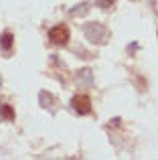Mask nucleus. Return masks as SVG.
I'll use <instances>...</instances> for the list:
<instances>
[{
    "instance_id": "f257e3e1",
    "label": "nucleus",
    "mask_w": 158,
    "mask_h": 160,
    "mask_svg": "<svg viewBox=\"0 0 158 160\" xmlns=\"http://www.w3.org/2000/svg\"><path fill=\"white\" fill-rule=\"evenodd\" d=\"M85 37L87 41H91V43H106L107 39V28L103 27L101 22H89L85 27Z\"/></svg>"
},
{
    "instance_id": "f03ea898",
    "label": "nucleus",
    "mask_w": 158,
    "mask_h": 160,
    "mask_svg": "<svg viewBox=\"0 0 158 160\" xmlns=\"http://www.w3.org/2000/svg\"><path fill=\"white\" fill-rule=\"evenodd\" d=\"M49 41H51L53 45H67L69 41V28L63 27V24H57V27H53L51 31H49Z\"/></svg>"
},
{
    "instance_id": "7ed1b4c3",
    "label": "nucleus",
    "mask_w": 158,
    "mask_h": 160,
    "mask_svg": "<svg viewBox=\"0 0 158 160\" xmlns=\"http://www.w3.org/2000/svg\"><path fill=\"white\" fill-rule=\"evenodd\" d=\"M71 108L79 116H85V113L91 112V99L87 98V95H75V98L71 99Z\"/></svg>"
},
{
    "instance_id": "20e7f679",
    "label": "nucleus",
    "mask_w": 158,
    "mask_h": 160,
    "mask_svg": "<svg viewBox=\"0 0 158 160\" xmlns=\"http://www.w3.org/2000/svg\"><path fill=\"white\" fill-rule=\"evenodd\" d=\"M12 43H14V37L10 35V32H4L2 37H0V47H2V51L4 53H10V49H12Z\"/></svg>"
},
{
    "instance_id": "39448f33",
    "label": "nucleus",
    "mask_w": 158,
    "mask_h": 160,
    "mask_svg": "<svg viewBox=\"0 0 158 160\" xmlns=\"http://www.w3.org/2000/svg\"><path fill=\"white\" fill-rule=\"evenodd\" d=\"M77 81H79V85H85V87H89V85H91V71H89V69H83V71H79V75H77Z\"/></svg>"
},
{
    "instance_id": "423d86ee",
    "label": "nucleus",
    "mask_w": 158,
    "mask_h": 160,
    "mask_svg": "<svg viewBox=\"0 0 158 160\" xmlns=\"http://www.w3.org/2000/svg\"><path fill=\"white\" fill-rule=\"evenodd\" d=\"M0 118H2V120H14V112H12V108L6 106V103H2V106H0Z\"/></svg>"
},
{
    "instance_id": "0eeeda50",
    "label": "nucleus",
    "mask_w": 158,
    "mask_h": 160,
    "mask_svg": "<svg viewBox=\"0 0 158 160\" xmlns=\"http://www.w3.org/2000/svg\"><path fill=\"white\" fill-rule=\"evenodd\" d=\"M116 0H95V4H97L99 8H103V10H107V8H111V4H114Z\"/></svg>"
},
{
    "instance_id": "6e6552de",
    "label": "nucleus",
    "mask_w": 158,
    "mask_h": 160,
    "mask_svg": "<svg viewBox=\"0 0 158 160\" xmlns=\"http://www.w3.org/2000/svg\"><path fill=\"white\" fill-rule=\"evenodd\" d=\"M0 83H2V79H0Z\"/></svg>"
}]
</instances>
